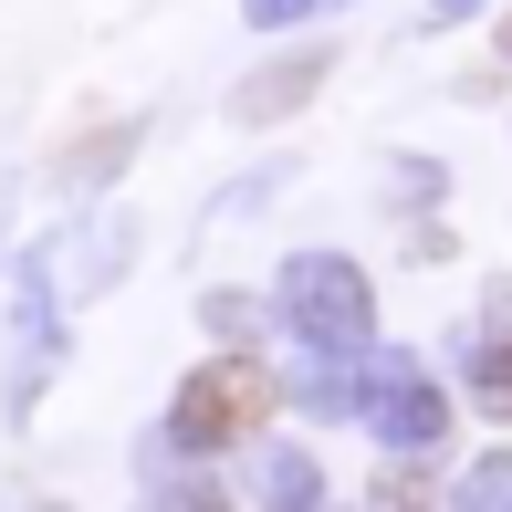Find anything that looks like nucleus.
<instances>
[{
	"instance_id": "f257e3e1",
	"label": "nucleus",
	"mask_w": 512,
	"mask_h": 512,
	"mask_svg": "<svg viewBox=\"0 0 512 512\" xmlns=\"http://www.w3.org/2000/svg\"><path fill=\"white\" fill-rule=\"evenodd\" d=\"M262 418H272V366L262 356L189 366V387H178V439L189 450H241V439H262Z\"/></svg>"
},
{
	"instance_id": "f03ea898",
	"label": "nucleus",
	"mask_w": 512,
	"mask_h": 512,
	"mask_svg": "<svg viewBox=\"0 0 512 512\" xmlns=\"http://www.w3.org/2000/svg\"><path fill=\"white\" fill-rule=\"evenodd\" d=\"M324 74H335V53H324V42H314V53H283L272 74H251V84H241V115H251V126H272V115H293Z\"/></svg>"
},
{
	"instance_id": "7ed1b4c3",
	"label": "nucleus",
	"mask_w": 512,
	"mask_h": 512,
	"mask_svg": "<svg viewBox=\"0 0 512 512\" xmlns=\"http://www.w3.org/2000/svg\"><path fill=\"white\" fill-rule=\"evenodd\" d=\"M377 512H429V481H418V471H387L377 481Z\"/></svg>"
},
{
	"instance_id": "20e7f679",
	"label": "nucleus",
	"mask_w": 512,
	"mask_h": 512,
	"mask_svg": "<svg viewBox=\"0 0 512 512\" xmlns=\"http://www.w3.org/2000/svg\"><path fill=\"white\" fill-rule=\"evenodd\" d=\"M481 408L512 418V345H492V366H481Z\"/></svg>"
},
{
	"instance_id": "39448f33",
	"label": "nucleus",
	"mask_w": 512,
	"mask_h": 512,
	"mask_svg": "<svg viewBox=\"0 0 512 512\" xmlns=\"http://www.w3.org/2000/svg\"><path fill=\"white\" fill-rule=\"evenodd\" d=\"M502 53H512V32H502Z\"/></svg>"
}]
</instances>
